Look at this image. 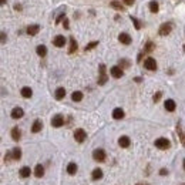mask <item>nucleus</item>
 <instances>
[{
    "label": "nucleus",
    "mask_w": 185,
    "mask_h": 185,
    "mask_svg": "<svg viewBox=\"0 0 185 185\" xmlns=\"http://www.w3.org/2000/svg\"><path fill=\"white\" fill-rule=\"evenodd\" d=\"M170 145H171V142H170V140H167V138H158V140H155V147L160 148V150H167V148H170Z\"/></svg>",
    "instance_id": "nucleus-2"
},
{
    "label": "nucleus",
    "mask_w": 185,
    "mask_h": 185,
    "mask_svg": "<svg viewBox=\"0 0 185 185\" xmlns=\"http://www.w3.org/2000/svg\"><path fill=\"white\" fill-rule=\"evenodd\" d=\"M171 30H172V24L171 23H164V24H161L158 33H160V36H167V34L171 33Z\"/></svg>",
    "instance_id": "nucleus-5"
},
{
    "label": "nucleus",
    "mask_w": 185,
    "mask_h": 185,
    "mask_svg": "<svg viewBox=\"0 0 185 185\" xmlns=\"http://www.w3.org/2000/svg\"><path fill=\"white\" fill-rule=\"evenodd\" d=\"M154 49H155L154 43H153V42H148V43H147V46H145V49H144V51H145V53H150V51H153Z\"/></svg>",
    "instance_id": "nucleus-29"
},
{
    "label": "nucleus",
    "mask_w": 185,
    "mask_h": 185,
    "mask_svg": "<svg viewBox=\"0 0 185 185\" xmlns=\"http://www.w3.org/2000/svg\"><path fill=\"white\" fill-rule=\"evenodd\" d=\"M184 185H185V184H184Z\"/></svg>",
    "instance_id": "nucleus-44"
},
{
    "label": "nucleus",
    "mask_w": 185,
    "mask_h": 185,
    "mask_svg": "<svg viewBox=\"0 0 185 185\" xmlns=\"http://www.w3.org/2000/svg\"><path fill=\"white\" fill-rule=\"evenodd\" d=\"M30 174H32V171H30L29 167H22V170H20V177L22 178H29Z\"/></svg>",
    "instance_id": "nucleus-19"
},
{
    "label": "nucleus",
    "mask_w": 185,
    "mask_h": 185,
    "mask_svg": "<svg viewBox=\"0 0 185 185\" xmlns=\"http://www.w3.org/2000/svg\"><path fill=\"white\" fill-rule=\"evenodd\" d=\"M63 26H64V29H70V23H68V19H64V22H63Z\"/></svg>",
    "instance_id": "nucleus-35"
},
{
    "label": "nucleus",
    "mask_w": 185,
    "mask_h": 185,
    "mask_svg": "<svg viewBox=\"0 0 185 185\" xmlns=\"http://www.w3.org/2000/svg\"><path fill=\"white\" fill-rule=\"evenodd\" d=\"M87 138V134L83 128H78V130L74 131V140L77 142H84V140Z\"/></svg>",
    "instance_id": "nucleus-3"
},
{
    "label": "nucleus",
    "mask_w": 185,
    "mask_h": 185,
    "mask_svg": "<svg viewBox=\"0 0 185 185\" xmlns=\"http://www.w3.org/2000/svg\"><path fill=\"white\" fill-rule=\"evenodd\" d=\"M150 10H151V13H157L158 11V3L157 1H151L150 3Z\"/></svg>",
    "instance_id": "nucleus-30"
},
{
    "label": "nucleus",
    "mask_w": 185,
    "mask_h": 185,
    "mask_svg": "<svg viewBox=\"0 0 185 185\" xmlns=\"http://www.w3.org/2000/svg\"><path fill=\"white\" fill-rule=\"evenodd\" d=\"M36 51H37V54L40 56V57H44V56L47 54V49H46V46H37Z\"/></svg>",
    "instance_id": "nucleus-27"
},
{
    "label": "nucleus",
    "mask_w": 185,
    "mask_h": 185,
    "mask_svg": "<svg viewBox=\"0 0 185 185\" xmlns=\"http://www.w3.org/2000/svg\"><path fill=\"white\" fill-rule=\"evenodd\" d=\"M67 172H68L70 175L76 174V172H77V164H74V162L68 164V165H67Z\"/></svg>",
    "instance_id": "nucleus-23"
},
{
    "label": "nucleus",
    "mask_w": 185,
    "mask_h": 185,
    "mask_svg": "<svg viewBox=\"0 0 185 185\" xmlns=\"http://www.w3.org/2000/svg\"><path fill=\"white\" fill-rule=\"evenodd\" d=\"M56 100H63L65 96V90L63 87H58L57 90H56Z\"/></svg>",
    "instance_id": "nucleus-18"
},
{
    "label": "nucleus",
    "mask_w": 185,
    "mask_h": 185,
    "mask_svg": "<svg viewBox=\"0 0 185 185\" xmlns=\"http://www.w3.org/2000/svg\"><path fill=\"white\" fill-rule=\"evenodd\" d=\"M1 4H6V0H1Z\"/></svg>",
    "instance_id": "nucleus-41"
},
{
    "label": "nucleus",
    "mask_w": 185,
    "mask_h": 185,
    "mask_svg": "<svg viewBox=\"0 0 185 185\" xmlns=\"http://www.w3.org/2000/svg\"><path fill=\"white\" fill-rule=\"evenodd\" d=\"M23 115H24V111L20 107H16V108H13V111H11V118H14V120L22 118Z\"/></svg>",
    "instance_id": "nucleus-9"
},
{
    "label": "nucleus",
    "mask_w": 185,
    "mask_h": 185,
    "mask_svg": "<svg viewBox=\"0 0 185 185\" xmlns=\"http://www.w3.org/2000/svg\"><path fill=\"white\" fill-rule=\"evenodd\" d=\"M131 22L134 23V26H135V29H137V30H140V29H141V22H140V20H137L135 17H132V16H131Z\"/></svg>",
    "instance_id": "nucleus-32"
},
{
    "label": "nucleus",
    "mask_w": 185,
    "mask_h": 185,
    "mask_svg": "<svg viewBox=\"0 0 185 185\" xmlns=\"http://www.w3.org/2000/svg\"><path fill=\"white\" fill-rule=\"evenodd\" d=\"M71 98H73V101H81L83 100V93L81 91H74L71 94Z\"/></svg>",
    "instance_id": "nucleus-28"
},
{
    "label": "nucleus",
    "mask_w": 185,
    "mask_h": 185,
    "mask_svg": "<svg viewBox=\"0 0 185 185\" xmlns=\"http://www.w3.org/2000/svg\"><path fill=\"white\" fill-rule=\"evenodd\" d=\"M137 185H144V184H137Z\"/></svg>",
    "instance_id": "nucleus-43"
},
{
    "label": "nucleus",
    "mask_w": 185,
    "mask_h": 185,
    "mask_svg": "<svg viewBox=\"0 0 185 185\" xmlns=\"http://www.w3.org/2000/svg\"><path fill=\"white\" fill-rule=\"evenodd\" d=\"M34 175H36L37 178H42V177H43V175H44V168H43V165H40V164H39V165L36 167V170H34Z\"/></svg>",
    "instance_id": "nucleus-22"
},
{
    "label": "nucleus",
    "mask_w": 185,
    "mask_h": 185,
    "mask_svg": "<svg viewBox=\"0 0 185 185\" xmlns=\"http://www.w3.org/2000/svg\"><path fill=\"white\" fill-rule=\"evenodd\" d=\"M11 154H13V160H20V158H22V150H20L19 147L13 148Z\"/></svg>",
    "instance_id": "nucleus-26"
},
{
    "label": "nucleus",
    "mask_w": 185,
    "mask_h": 185,
    "mask_svg": "<svg viewBox=\"0 0 185 185\" xmlns=\"http://www.w3.org/2000/svg\"><path fill=\"white\" fill-rule=\"evenodd\" d=\"M118 144H120V147H122V148H127V147H130L131 141L127 135H122V137L118 138Z\"/></svg>",
    "instance_id": "nucleus-11"
},
{
    "label": "nucleus",
    "mask_w": 185,
    "mask_h": 185,
    "mask_svg": "<svg viewBox=\"0 0 185 185\" xmlns=\"http://www.w3.org/2000/svg\"><path fill=\"white\" fill-rule=\"evenodd\" d=\"M177 132H178V137H179V140L182 142V145L185 147V132L182 131V128L179 125H177Z\"/></svg>",
    "instance_id": "nucleus-25"
},
{
    "label": "nucleus",
    "mask_w": 185,
    "mask_h": 185,
    "mask_svg": "<svg viewBox=\"0 0 185 185\" xmlns=\"http://www.w3.org/2000/svg\"><path fill=\"white\" fill-rule=\"evenodd\" d=\"M39 32H40V26L39 24H33V26L27 27V34H30V36H36Z\"/></svg>",
    "instance_id": "nucleus-13"
},
{
    "label": "nucleus",
    "mask_w": 185,
    "mask_h": 185,
    "mask_svg": "<svg viewBox=\"0 0 185 185\" xmlns=\"http://www.w3.org/2000/svg\"><path fill=\"white\" fill-rule=\"evenodd\" d=\"M77 47H78V46H77L76 40H74L73 37H70V49H68V53H70V54H73L74 51H77Z\"/></svg>",
    "instance_id": "nucleus-20"
},
{
    "label": "nucleus",
    "mask_w": 185,
    "mask_h": 185,
    "mask_svg": "<svg viewBox=\"0 0 185 185\" xmlns=\"http://www.w3.org/2000/svg\"><path fill=\"white\" fill-rule=\"evenodd\" d=\"M113 118H114V120H121V118H124V111L121 108H115L113 111Z\"/></svg>",
    "instance_id": "nucleus-17"
},
{
    "label": "nucleus",
    "mask_w": 185,
    "mask_h": 185,
    "mask_svg": "<svg viewBox=\"0 0 185 185\" xmlns=\"http://www.w3.org/2000/svg\"><path fill=\"white\" fill-rule=\"evenodd\" d=\"M164 106H165V110H167V111H170V113L175 111V107H177V104H175L174 100H167Z\"/></svg>",
    "instance_id": "nucleus-12"
},
{
    "label": "nucleus",
    "mask_w": 185,
    "mask_h": 185,
    "mask_svg": "<svg viewBox=\"0 0 185 185\" xmlns=\"http://www.w3.org/2000/svg\"><path fill=\"white\" fill-rule=\"evenodd\" d=\"M182 165H184V170H185V160H184V164H182Z\"/></svg>",
    "instance_id": "nucleus-42"
},
{
    "label": "nucleus",
    "mask_w": 185,
    "mask_h": 185,
    "mask_svg": "<svg viewBox=\"0 0 185 185\" xmlns=\"http://www.w3.org/2000/svg\"><path fill=\"white\" fill-rule=\"evenodd\" d=\"M120 64H122L124 67H128L130 63H128V60H120Z\"/></svg>",
    "instance_id": "nucleus-36"
},
{
    "label": "nucleus",
    "mask_w": 185,
    "mask_h": 185,
    "mask_svg": "<svg viewBox=\"0 0 185 185\" xmlns=\"http://www.w3.org/2000/svg\"><path fill=\"white\" fill-rule=\"evenodd\" d=\"M43 128V122L40 120H36L33 122V127H32V132H39V131H42Z\"/></svg>",
    "instance_id": "nucleus-16"
},
{
    "label": "nucleus",
    "mask_w": 185,
    "mask_h": 185,
    "mask_svg": "<svg viewBox=\"0 0 185 185\" xmlns=\"http://www.w3.org/2000/svg\"><path fill=\"white\" fill-rule=\"evenodd\" d=\"M11 138H13L14 141H19V140L22 138V132L19 130V127H14V128L11 130Z\"/></svg>",
    "instance_id": "nucleus-15"
},
{
    "label": "nucleus",
    "mask_w": 185,
    "mask_h": 185,
    "mask_svg": "<svg viewBox=\"0 0 185 185\" xmlns=\"http://www.w3.org/2000/svg\"><path fill=\"white\" fill-rule=\"evenodd\" d=\"M144 67L147 70H150V71H155L157 70V61L154 60L153 57H148V58L144 60Z\"/></svg>",
    "instance_id": "nucleus-1"
},
{
    "label": "nucleus",
    "mask_w": 185,
    "mask_h": 185,
    "mask_svg": "<svg viewBox=\"0 0 185 185\" xmlns=\"http://www.w3.org/2000/svg\"><path fill=\"white\" fill-rule=\"evenodd\" d=\"M32 94H33V91H32V88L30 87H23L22 88V96L24 98H30L32 97Z\"/></svg>",
    "instance_id": "nucleus-24"
},
{
    "label": "nucleus",
    "mask_w": 185,
    "mask_h": 185,
    "mask_svg": "<svg viewBox=\"0 0 185 185\" xmlns=\"http://www.w3.org/2000/svg\"><path fill=\"white\" fill-rule=\"evenodd\" d=\"M53 44L56 47H63L65 44V37L64 36H56L54 40H53Z\"/></svg>",
    "instance_id": "nucleus-10"
},
{
    "label": "nucleus",
    "mask_w": 185,
    "mask_h": 185,
    "mask_svg": "<svg viewBox=\"0 0 185 185\" xmlns=\"http://www.w3.org/2000/svg\"><path fill=\"white\" fill-rule=\"evenodd\" d=\"M64 16H65L64 13H61V14H60V16H58V19H57V20H56V23H60V22H61V20H63V19H65Z\"/></svg>",
    "instance_id": "nucleus-37"
},
{
    "label": "nucleus",
    "mask_w": 185,
    "mask_h": 185,
    "mask_svg": "<svg viewBox=\"0 0 185 185\" xmlns=\"http://www.w3.org/2000/svg\"><path fill=\"white\" fill-rule=\"evenodd\" d=\"M107 74H106V65L104 64H100V78H98V84L103 86L107 83Z\"/></svg>",
    "instance_id": "nucleus-4"
},
{
    "label": "nucleus",
    "mask_w": 185,
    "mask_h": 185,
    "mask_svg": "<svg viewBox=\"0 0 185 185\" xmlns=\"http://www.w3.org/2000/svg\"><path fill=\"white\" fill-rule=\"evenodd\" d=\"M91 177H93V179H94V181H97V179H101V178H103V171H101L100 168H96V170L93 171Z\"/></svg>",
    "instance_id": "nucleus-21"
},
{
    "label": "nucleus",
    "mask_w": 185,
    "mask_h": 185,
    "mask_svg": "<svg viewBox=\"0 0 185 185\" xmlns=\"http://www.w3.org/2000/svg\"><path fill=\"white\" fill-rule=\"evenodd\" d=\"M4 40H6V34H4V33H1V42L4 43Z\"/></svg>",
    "instance_id": "nucleus-40"
},
{
    "label": "nucleus",
    "mask_w": 185,
    "mask_h": 185,
    "mask_svg": "<svg viewBox=\"0 0 185 185\" xmlns=\"http://www.w3.org/2000/svg\"><path fill=\"white\" fill-rule=\"evenodd\" d=\"M64 124V118H63V115H60V114H57L53 117V120H51V125L56 127V128H58V127H61Z\"/></svg>",
    "instance_id": "nucleus-7"
},
{
    "label": "nucleus",
    "mask_w": 185,
    "mask_h": 185,
    "mask_svg": "<svg viewBox=\"0 0 185 185\" xmlns=\"http://www.w3.org/2000/svg\"><path fill=\"white\" fill-rule=\"evenodd\" d=\"M96 46H98V42H91V43H90V44H87V46H86V49H84V50H86V51H88V50H91V49H94Z\"/></svg>",
    "instance_id": "nucleus-33"
},
{
    "label": "nucleus",
    "mask_w": 185,
    "mask_h": 185,
    "mask_svg": "<svg viewBox=\"0 0 185 185\" xmlns=\"http://www.w3.org/2000/svg\"><path fill=\"white\" fill-rule=\"evenodd\" d=\"M161 96H162V94H161V93L158 91V93H157V94L154 96V101H155V103H157V101H160V98H161Z\"/></svg>",
    "instance_id": "nucleus-34"
},
{
    "label": "nucleus",
    "mask_w": 185,
    "mask_h": 185,
    "mask_svg": "<svg viewBox=\"0 0 185 185\" xmlns=\"http://www.w3.org/2000/svg\"><path fill=\"white\" fill-rule=\"evenodd\" d=\"M111 7H114V9H117V10H124V7L120 4V1H111Z\"/></svg>",
    "instance_id": "nucleus-31"
},
{
    "label": "nucleus",
    "mask_w": 185,
    "mask_h": 185,
    "mask_svg": "<svg viewBox=\"0 0 185 185\" xmlns=\"http://www.w3.org/2000/svg\"><path fill=\"white\" fill-rule=\"evenodd\" d=\"M118 40H120L122 44H130L131 43V37H130V34H127V33H121L120 36H118Z\"/></svg>",
    "instance_id": "nucleus-14"
},
{
    "label": "nucleus",
    "mask_w": 185,
    "mask_h": 185,
    "mask_svg": "<svg viewBox=\"0 0 185 185\" xmlns=\"http://www.w3.org/2000/svg\"><path fill=\"white\" fill-rule=\"evenodd\" d=\"M122 1H124V4H127V6H131V4H132L135 0H122Z\"/></svg>",
    "instance_id": "nucleus-38"
},
{
    "label": "nucleus",
    "mask_w": 185,
    "mask_h": 185,
    "mask_svg": "<svg viewBox=\"0 0 185 185\" xmlns=\"http://www.w3.org/2000/svg\"><path fill=\"white\" fill-rule=\"evenodd\" d=\"M110 73H111V76L114 77V78H121L122 74H124V73H122V68H121L120 65H114V67L111 68Z\"/></svg>",
    "instance_id": "nucleus-8"
},
{
    "label": "nucleus",
    "mask_w": 185,
    "mask_h": 185,
    "mask_svg": "<svg viewBox=\"0 0 185 185\" xmlns=\"http://www.w3.org/2000/svg\"><path fill=\"white\" fill-rule=\"evenodd\" d=\"M160 174H161V175H167V174H168V171H167V170H161V171H160Z\"/></svg>",
    "instance_id": "nucleus-39"
},
{
    "label": "nucleus",
    "mask_w": 185,
    "mask_h": 185,
    "mask_svg": "<svg viewBox=\"0 0 185 185\" xmlns=\"http://www.w3.org/2000/svg\"><path fill=\"white\" fill-rule=\"evenodd\" d=\"M93 158L98 161V162H103L104 160H106V153H104V150H94L93 151Z\"/></svg>",
    "instance_id": "nucleus-6"
}]
</instances>
